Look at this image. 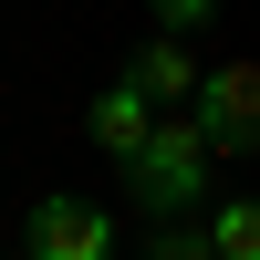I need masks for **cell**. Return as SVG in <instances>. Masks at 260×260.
Returning <instances> with one entry per match:
<instances>
[{"mask_svg":"<svg viewBox=\"0 0 260 260\" xmlns=\"http://www.w3.org/2000/svg\"><path fill=\"white\" fill-rule=\"evenodd\" d=\"M156 260H208V240H156Z\"/></svg>","mask_w":260,"mask_h":260,"instance_id":"cell-8","label":"cell"},{"mask_svg":"<svg viewBox=\"0 0 260 260\" xmlns=\"http://www.w3.org/2000/svg\"><path fill=\"white\" fill-rule=\"evenodd\" d=\"M115 240H125V229L104 219L94 198H42L21 250H31V260H115Z\"/></svg>","mask_w":260,"mask_h":260,"instance_id":"cell-3","label":"cell"},{"mask_svg":"<svg viewBox=\"0 0 260 260\" xmlns=\"http://www.w3.org/2000/svg\"><path fill=\"white\" fill-rule=\"evenodd\" d=\"M187 115H198V136L219 156H260V62H208Z\"/></svg>","mask_w":260,"mask_h":260,"instance_id":"cell-2","label":"cell"},{"mask_svg":"<svg viewBox=\"0 0 260 260\" xmlns=\"http://www.w3.org/2000/svg\"><path fill=\"white\" fill-rule=\"evenodd\" d=\"M146 11H156V21H167V31H177V42H187V31H198V21H219V0H146Z\"/></svg>","mask_w":260,"mask_h":260,"instance_id":"cell-7","label":"cell"},{"mask_svg":"<svg viewBox=\"0 0 260 260\" xmlns=\"http://www.w3.org/2000/svg\"><path fill=\"white\" fill-rule=\"evenodd\" d=\"M208 167H219V146L198 136V115H156V136H146V156L125 167V177H136L146 219H187V208L208 198Z\"/></svg>","mask_w":260,"mask_h":260,"instance_id":"cell-1","label":"cell"},{"mask_svg":"<svg viewBox=\"0 0 260 260\" xmlns=\"http://www.w3.org/2000/svg\"><path fill=\"white\" fill-rule=\"evenodd\" d=\"M208 260H260V198H219L208 208Z\"/></svg>","mask_w":260,"mask_h":260,"instance_id":"cell-6","label":"cell"},{"mask_svg":"<svg viewBox=\"0 0 260 260\" xmlns=\"http://www.w3.org/2000/svg\"><path fill=\"white\" fill-rule=\"evenodd\" d=\"M83 136H94L104 156H125V167H136V156H146V136H156V104H146L136 83L115 73V83L94 94V115H83Z\"/></svg>","mask_w":260,"mask_h":260,"instance_id":"cell-5","label":"cell"},{"mask_svg":"<svg viewBox=\"0 0 260 260\" xmlns=\"http://www.w3.org/2000/svg\"><path fill=\"white\" fill-rule=\"evenodd\" d=\"M21 260H31V250H21Z\"/></svg>","mask_w":260,"mask_h":260,"instance_id":"cell-9","label":"cell"},{"mask_svg":"<svg viewBox=\"0 0 260 260\" xmlns=\"http://www.w3.org/2000/svg\"><path fill=\"white\" fill-rule=\"evenodd\" d=\"M125 83H136V94L156 104V115H187V104H198V83H208V62L187 52L177 31H156V42H146L136 62H125Z\"/></svg>","mask_w":260,"mask_h":260,"instance_id":"cell-4","label":"cell"}]
</instances>
